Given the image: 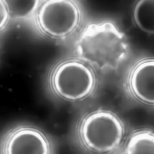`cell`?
<instances>
[{"instance_id": "6da1fadb", "label": "cell", "mask_w": 154, "mask_h": 154, "mask_svg": "<svg viewBox=\"0 0 154 154\" xmlns=\"http://www.w3.org/2000/svg\"><path fill=\"white\" fill-rule=\"evenodd\" d=\"M75 48L81 60L100 70L116 69L129 52L125 35L109 22L88 25L79 35Z\"/></svg>"}, {"instance_id": "7a4b0ae2", "label": "cell", "mask_w": 154, "mask_h": 154, "mask_svg": "<svg viewBox=\"0 0 154 154\" xmlns=\"http://www.w3.org/2000/svg\"><path fill=\"white\" fill-rule=\"evenodd\" d=\"M125 131L124 124L117 115L109 110L98 109L88 112L81 120L77 136L87 151L108 154L119 147Z\"/></svg>"}, {"instance_id": "3957f363", "label": "cell", "mask_w": 154, "mask_h": 154, "mask_svg": "<svg viewBox=\"0 0 154 154\" xmlns=\"http://www.w3.org/2000/svg\"><path fill=\"white\" fill-rule=\"evenodd\" d=\"M50 85L56 97L69 102H78L90 96L95 87L93 72L84 63L64 61L52 73Z\"/></svg>"}, {"instance_id": "277c9868", "label": "cell", "mask_w": 154, "mask_h": 154, "mask_svg": "<svg viewBox=\"0 0 154 154\" xmlns=\"http://www.w3.org/2000/svg\"><path fill=\"white\" fill-rule=\"evenodd\" d=\"M79 10L70 0H48L40 7L37 20L46 34L61 37L70 34L78 25Z\"/></svg>"}, {"instance_id": "5b68a950", "label": "cell", "mask_w": 154, "mask_h": 154, "mask_svg": "<svg viewBox=\"0 0 154 154\" xmlns=\"http://www.w3.org/2000/svg\"><path fill=\"white\" fill-rule=\"evenodd\" d=\"M2 154H53V149L49 139L42 131L32 126L21 125L7 134Z\"/></svg>"}, {"instance_id": "8992f818", "label": "cell", "mask_w": 154, "mask_h": 154, "mask_svg": "<svg viewBox=\"0 0 154 154\" xmlns=\"http://www.w3.org/2000/svg\"><path fill=\"white\" fill-rule=\"evenodd\" d=\"M128 88L137 100L154 105V58L143 60L133 67L128 78Z\"/></svg>"}, {"instance_id": "52a82bcc", "label": "cell", "mask_w": 154, "mask_h": 154, "mask_svg": "<svg viewBox=\"0 0 154 154\" xmlns=\"http://www.w3.org/2000/svg\"><path fill=\"white\" fill-rule=\"evenodd\" d=\"M123 154H154V132L141 130L132 134L125 144Z\"/></svg>"}, {"instance_id": "ba28073f", "label": "cell", "mask_w": 154, "mask_h": 154, "mask_svg": "<svg viewBox=\"0 0 154 154\" xmlns=\"http://www.w3.org/2000/svg\"><path fill=\"white\" fill-rule=\"evenodd\" d=\"M134 19L141 31L154 34V0H139L134 10Z\"/></svg>"}, {"instance_id": "9c48e42d", "label": "cell", "mask_w": 154, "mask_h": 154, "mask_svg": "<svg viewBox=\"0 0 154 154\" xmlns=\"http://www.w3.org/2000/svg\"><path fill=\"white\" fill-rule=\"evenodd\" d=\"M11 16L24 19L30 16L37 9L39 0H1Z\"/></svg>"}, {"instance_id": "30bf717a", "label": "cell", "mask_w": 154, "mask_h": 154, "mask_svg": "<svg viewBox=\"0 0 154 154\" xmlns=\"http://www.w3.org/2000/svg\"><path fill=\"white\" fill-rule=\"evenodd\" d=\"M1 27H2V25L5 23V22L7 19V16H8V10L6 8L5 6L4 5L2 2H1Z\"/></svg>"}]
</instances>
